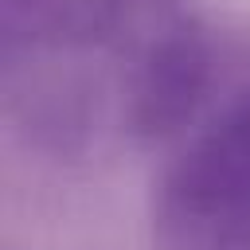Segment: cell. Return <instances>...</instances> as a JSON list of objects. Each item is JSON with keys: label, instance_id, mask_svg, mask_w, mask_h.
<instances>
[{"label": "cell", "instance_id": "7a4b0ae2", "mask_svg": "<svg viewBox=\"0 0 250 250\" xmlns=\"http://www.w3.org/2000/svg\"><path fill=\"white\" fill-rule=\"evenodd\" d=\"M148 227L156 250H250V90L164 164Z\"/></svg>", "mask_w": 250, "mask_h": 250}, {"label": "cell", "instance_id": "6da1fadb", "mask_svg": "<svg viewBox=\"0 0 250 250\" xmlns=\"http://www.w3.org/2000/svg\"><path fill=\"white\" fill-rule=\"evenodd\" d=\"M207 70L188 0H4V90L51 148L156 145L195 113Z\"/></svg>", "mask_w": 250, "mask_h": 250}]
</instances>
